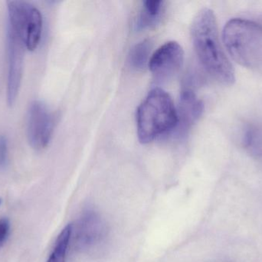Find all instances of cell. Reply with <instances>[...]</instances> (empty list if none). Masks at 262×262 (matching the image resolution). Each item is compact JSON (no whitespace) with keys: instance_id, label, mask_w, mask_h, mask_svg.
Segmentation results:
<instances>
[{"instance_id":"obj_6","label":"cell","mask_w":262,"mask_h":262,"mask_svg":"<svg viewBox=\"0 0 262 262\" xmlns=\"http://www.w3.org/2000/svg\"><path fill=\"white\" fill-rule=\"evenodd\" d=\"M54 125L55 118L49 108L41 102H33L28 115V138L31 146L36 149L46 147L52 137Z\"/></svg>"},{"instance_id":"obj_8","label":"cell","mask_w":262,"mask_h":262,"mask_svg":"<svg viewBox=\"0 0 262 262\" xmlns=\"http://www.w3.org/2000/svg\"><path fill=\"white\" fill-rule=\"evenodd\" d=\"M204 109L203 102L191 90L183 91L180 95L177 112V126L189 129L201 116Z\"/></svg>"},{"instance_id":"obj_2","label":"cell","mask_w":262,"mask_h":262,"mask_svg":"<svg viewBox=\"0 0 262 262\" xmlns=\"http://www.w3.org/2000/svg\"><path fill=\"white\" fill-rule=\"evenodd\" d=\"M177 112L172 98L160 88L152 89L137 112L139 140L143 144L151 143L177 126Z\"/></svg>"},{"instance_id":"obj_4","label":"cell","mask_w":262,"mask_h":262,"mask_svg":"<svg viewBox=\"0 0 262 262\" xmlns=\"http://www.w3.org/2000/svg\"><path fill=\"white\" fill-rule=\"evenodd\" d=\"M25 32L21 16L15 12H9L8 28V52H9V74H8L7 101L12 106L16 99L23 72Z\"/></svg>"},{"instance_id":"obj_11","label":"cell","mask_w":262,"mask_h":262,"mask_svg":"<svg viewBox=\"0 0 262 262\" xmlns=\"http://www.w3.org/2000/svg\"><path fill=\"white\" fill-rule=\"evenodd\" d=\"M152 43L150 40H143L136 44L130 49L128 55V64L134 70H142L149 66Z\"/></svg>"},{"instance_id":"obj_15","label":"cell","mask_w":262,"mask_h":262,"mask_svg":"<svg viewBox=\"0 0 262 262\" xmlns=\"http://www.w3.org/2000/svg\"><path fill=\"white\" fill-rule=\"evenodd\" d=\"M7 160V142L3 136L0 137V168L5 166Z\"/></svg>"},{"instance_id":"obj_1","label":"cell","mask_w":262,"mask_h":262,"mask_svg":"<svg viewBox=\"0 0 262 262\" xmlns=\"http://www.w3.org/2000/svg\"><path fill=\"white\" fill-rule=\"evenodd\" d=\"M191 33L197 55L209 75L223 84H233L235 71L222 47L213 11L201 9L194 18Z\"/></svg>"},{"instance_id":"obj_3","label":"cell","mask_w":262,"mask_h":262,"mask_svg":"<svg viewBox=\"0 0 262 262\" xmlns=\"http://www.w3.org/2000/svg\"><path fill=\"white\" fill-rule=\"evenodd\" d=\"M223 42L236 63L247 68L262 67V26L244 18L228 22Z\"/></svg>"},{"instance_id":"obj_14","label":"cell","mask_w":262,"mask_h":262,"mask_svg":"<svg viewBox=\"0 0 262 262\" xmlns=\"http://www.w3.org/2000/svg\"><path fill=\"white\" fill-rule=\"evenodd\" d=\"M10 232V221L8 218H0V246L7 239Z\"/></svg>"},{"instance_id":"obj_7","label":"cell","mask_w":262,"mask_h":262,"mask_svg":"<svg viewBox=\"0 0 262 262\" xmlns=\"http://www.w3.org/2000/svg\"><path fill=\"white\" fill-rule=\"evenodd\" d=\"M184 52L177 42L170 41L160 46L151 56L149 68L156 80L172 78L183 66Z\"/></svg>"},{"instance_id":"obj_5","label":"cell","mask_w":262,"mask_h":262,"mask_svg":"<svg viewBox=\"0 0 262 262\" xmlns=\"http://www.w3.org/2000/svg\"><path fill=\"white\" fill-rule=\"evenodd\" d=\"M107 224L104 218L95 211L84 212L73 224L72 239L77 250L90 252L99 247L107 236Z\"/></svg>"},{"instance_id":"obj_9","label":"cell","mask_w":262,"mask_h":262,"mask_svg":"<svg viewBox=\"0 0 262 262\" xmlns=\"http://www.w3.org/2000/svg\"><path fill=\"white\" fill-rule=\"evenodd\" d=\"M42 30V18L39 11L31 6L28 12L25 29V42L27 49L33 51L36 49L41 38Z\"/></svg>"},{"instance_id":"obj_10","label":"cell","mask_w":262,"mask_h":262,"mask_svg":"<svg viewBox=\"0 0 262 262\" xmlns=\"http://www.w3.org/2000/svg\"><path fill=\"white\" fill-rule=\"evenodd\" d=\"M163 9V1L146 0L143 2V9L136 23L137 29H145L155 26L161 17Z\"/></svg>"},{"instance_id":"obj_16","label":"cell","mask_w":262,"mask_h":262,"mask_svg":"<svg viewBox=\"0 0 262 262\" xmlns=\"http://www.w3.org/2000/svg\"><path fill=\"white\" fill-rule=\"evenodd\" d=\"M1 203H2V199H1V198H0V205H1Z\"/></svg>"},{"instance_id":"obj_12","label":"cell","mask_w":262,"mask_h":262,"mask_svg":"<svg viewBox=\"0 0 262 262\" xmlns=\"http://www.w3.org/2000/svg\"><path fill=\"white\" fill-rule=\"evenodd\" d=\"M72 230L73 224H69L61 231L47 262H66L68 249L72 240Z\"/></svg>"},{"instance_id":"obj_13","label":"cell","mask_w":262,"mask_h":262,"mask_svg":"<svg viewBox=\"0 0 262 262\" xmlns=\"http://www.w3.org/2000/svg\"><path fill=\"white\" fill-rule=\"evenodd\" d=\"M245 147L249 153L258 158H262V129L251 126L246 129L243 138Z\"/></svg>"}]
</instances>
